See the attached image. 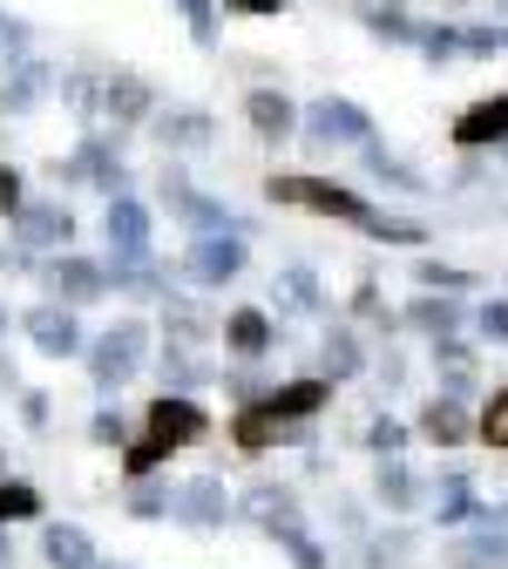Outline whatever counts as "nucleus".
Returning a JSON list of instances; mask_svg holds the SVG:
<instances>
[{"label":"nucleus","mask_w":508,"mask_h":569,"mask_svg":"<svg viewBox=\"0 0 508 569\" xmlns=\"http://www.w3.org/2000/svg\"><path fill=\"white\" fill-rule=\"evenodd\" d=\"M475 319H481V332H488V339H508V306H501V299H488Z\"/></svg>","instance_id":"nucleus-46"},{"label":"nucleus","mask_w":508,"mask_h":569,"mask_svg":"<svg viewBox=\"0 0 508 569\" xmlns=\"http://www.w3.org/2000/svg\"><path fill=\"white\" fill-rule=\"evenodd\" d=\"M306 142H359V150H367V142H373V116L359 102H346V96H319L306 109Z\"/></svg>","instance_id":"nucleus-3"},{"label":"nucleus","mask_w":508,"mask_h":569,"mask_svg":"<svg viewBox=\"0 0 508 569\" xmlns=\"http://www.w3.org/2000/svg\"><path fill=\"white\" fill-rule=\"evenodd\" d=\"M82 177H96V190L122 197V163H116V150H109L102 136H82V150L68 157V163H54V183H82Z\"/></svg>","instance_id":"nucleus-10"},{"label":"nucleus","mask_w":508,"mask_h":569,"mask_svg":"<svg viewBox=\"0 0 508 569\" xmlns=\"http://www.w3.org/2000/svg\"><path fill=\"white\" fill-rule=\"evenodd\" d=\"M116 569H122V562H116Z\"/></svg>","instance_id":"nucleus-54"},{"label":"nucleus","mask_w":508,"mask_h":569,"mask_svg":"<svg viewBox=\"0 0 508 569\" xmlns=\"http://www.w3.org/2000/svg\"><path fill=\"white\" fill-rule=\"evenodd\" d=\"M21 326H28V339L48 352V360H68V352H82V326H76V312H68V306H34Z\"/></svg>","instance_id":"nucleus-13"},{"label":"nucleus","mask_w":508,"mask_h":569,"mask_svg":"<svg viewBox=\"0 0 508 569\" xmlns=\"http://www.w3.org/2000/svg\"><path fill=\"white\" fill-rule=\"evenodd\" d=\"M420 332H434V339H455V326H461V299H414V312H407Z\"/></svg>","instance_id":"nucleus-29"},{"label":"nucleus","mask_w":508,"mask_h":569,"mask_svg":"<svg viewBox=\"0 0 508 569\" xmlns=\"http://www.w3.org/2000/svg\"><path fill=\"white\" fill-rule=\"evenodd\" d=\"M109 244L116 264H150V210L136 197H109Z\"/></svg>","instance_id":"nucleus-8"},{"label":"nucleus","mask_w":508,"mask_h":569,"mask_svg":"<svg viewBox=\"0 0 508 569\" xmlns=\"http://www.w3.org/2000/svg\"><path fill=\"white\" fill-rule=\"evenodd\" d=\"M41 278H48V292H54V299H68V306H89V299H102L109 284H116V278H109V264L76 258V251H61Z\"/></svg>","instance_id":"nucleus-5"},{"label":"nucleus","mask_w":508,"mask_h":569,"mask_svg":"<svg viewBox=\"0 0 508 569\" xmlns=\"http://www.w3.org/2000/svg\"><path fill=\"white\" fill-rule=\"evenodd\" d=\"M163 203L177 210V218H183L190 231H203V238H225V231H238V218H231V210L217 203V197H197L183 177H163Z\"/></svg>","instance_id":"nucleus-9"},{"label":"nucleus","mask_w":508,"mask_h":569,"mask_svg":"<svg viewBox=\"0 0 508 569\" xmlns=\"http://www.w3.org/2000/svg\"><path fill=\"white\" fill-rule=\"evenodd\" d=\"M238 14H285V0H231Z\"/></svg>","instance_id":"nucleus-49"},{"label":"nucleus","mask_w":508,"mask_h":569,"mask_svg":"<svg viewBox=\"0 0 508 569\" xmlns=\"http://www.w3.org/2000/svg\"><path fill=\"white\" fill-rule=\"evenodd\" d=\"M359 231H373L380 244H427V231H420V224H407V218H387V210H373V218L359 224Z\"/></svg>","instance_id":"nucleus-38"},{"label":"nucleus","mask_w":508,"mask_h":569,"mask_svg":"<svg viewBox=\"0 0 508 569\" xmlns=\"http://www.w3.org/2000/svg\"><path fill=\"white\" fill-rule=\"evenodd\" d=\"M448 562H455V569H508V529H501V522H481L475 536H461V542L448 549Z\"/></svg>","instance_id":"nucleus-20"},{"label":"nucleus","mask_w":508,"mask_h":569,"mask_svg":"<svg viewBox=\"0 0 508 569\" xmlns=\"http://www.w3.org/2000/svg\"><path fill=\"white\" fill-rule=\"evenodd\" d=\"M68 102H76V109L89 116V109H96V89H89V82H68Z\"/></svg>","instance_id":"nucleus-50"},{"label":"nucleus","mask_w":508,"mask_h":569,"mask_svg":"<svg viewBox=\"0 0 508 569\" xmlns=\"http://www.w3.org/2000/svg\"><path fill=\"white\" fill-rule=\"evenodd\" d=\"M265 407H271L278 420H312L319 407H332V380H326V373H312V380H285V387L265 393Z\"/></svg>","instance_id":"nucleus-14"},{"label":"nucleus","mask_w":508,"mask_h":569,"mask_svg":"<svg viewBox=\"0 0 508 569\" xmlns=\"http://www.w3.org/2000/svg\"><path fill=\"white\" fill-rule=\"evenodd\" d=\"M21 54H28V21H14V14H0V68H21Z\"/></svg>","instance_id":"nucleus-42"},{"label":"nucleus","mask_w":508,"mask_h":569,"mask_svg":"<svg viewBox=\"0 0 508 569\" xmlns=\"http://www.w3.org/2000/svg\"><path fill=\"white\" fill-rule=\"evenodd\" d=\"M488 516H495V509L475 502L468 475H448V481H441V522H488Z\"/></svg>","instance_id":"nucleus-28"},{"label":"nucleus","mask_w":508,"mask_h":569,"mask_svg":"<svg viewBox=\"0 0 508 569\" xmlns=\"http://www.w3.org/2000/svg\"><path fill=\"white\" fill-rule=\"evenodd\" d=\"M352 8L367 14V28H373L380 41H400V48H414V41H420V28L400 14V0H352Z\"/></svg>","instance_id":"nucleus-24"},{"label":"nucleus","mask_w":508,"mask_h":569,"mask_svg":"<svg viewBox=\"0 0 508 569\" xmlns=\"http://www.w3.org/2000/svg\"><path fill=\"white\" fill-rule=\"evenodd\" d=\"M89 435H96V441H116V448H122V420H116V413L102 407V413L89 420Z\"/></svg>","instance_id":"nucleus-47"},{"label":"nucleus","mask_w":508,"mask_h":569,"mask_svg":"<svg viewBox=\"0 0 508 569\" xmlns=\"http://www.w3.org/2000/svg\"><path fill=\"white\" fill-rule=\"evenodd\" d=\"M102 102H109V122H116V129H129V122H142V116H150V82H136V76H116Z\"/></svg>","instance_id":"nucleus-26"},{"label":"nucleus","mask_w":508,"mask_h":569,"mask_svg":"<svg viewBox=\"0 0 508 569\" xmlns=\"http://www.w3.org/2000/svg\"><path fill=\"white\" fill-rule=\"evenodd\" d=\"M142 346H150V326H142V319H122V326H109V332L96 339L89 373H96V387H102V393H116V387L142 367Z\"/></svg>","instance_id":"nucleus-2"},{"label":"nucleus","mask_w":508,"mask_h":569,"mask_svg":"<svg viewBox=\"0 0 508 569\" xmlns=\"http://www.w3.org/2000/svg\"><path fill=\"white\" fill-rule=\"evenodd\" d=\"M170 516H177L183 529H225V522H231V488L217 481V475H190V481L177 488Z\"/></svg>","instance_id":"nucleus-4"},{"label":"nucleus","mask_w":508,"mask_h":569,"mask_svg":"<svg viewBox=\"0 0 508 569\" xmlns=\"http://www.w3.org/2000/svg\"><path fill=\"white\" fill-rule=\"evenodd\" d=\"M157 461H170V448H163L157 435H142L136 448H122V475H129V481H150V475H157Z\"/></svg>","instance_id":"nucleus-33"},{"label":"nucleus","mask_w":508,"mask_h":569,"mask_svg":"<svg viewBox=\"0 0 508 569\" xmlns=\"http://www.w3.org/2000/svg\"><path fill=\"white\" fill-rule=\"evenodd\" d=\"M163 380H170V387H203V380H210V367H203V360H190V352H163Z\"/></svg>","instance_id":"nucleus-41"},{"label":"nucleus","mask_w":508,"mask_h":569,"mask_svg":"<svg viewBox=\"0 0 508 569\" xmlns=\"http://www.w3.org/2000/svg\"><path fill=\"white\" fill-rule=\"evenodd\" d=\"M414 278L427 284V292H475V271H455V264H441V258H420Z\"/></svg>","instance_id":"nucleus-32"},{"label":"nucleus","mask_w":508,"mask_h":569,"mask_svg":"<svg viewBox=\"0 0 508 569\" xmlns=\"http://www.w3.org/2000/svg\"><path fill=\"white\" fill-rule=\"evenodd\" d=\"M0 569H14V542L8 536H0Z\"/></svg>","instance_id":"nucleus-51"},{"label":"nucleus","mask_w":508,"mask_h":569,"mask_svg":"<svg viewBox=\"0 0 508 569\" xmlns=\"http://www.w3.org/2000/svg\"><path fill=\"white\" fill-rule=\"evenodd\" d=\"M359 157H367V170H373L380 183H400V190H427V183H420V177H414L407 163H394V157L380 150V142H367V150H359Z\"/></svg>","instance_id":"nucleus-37"},{"label":"nucleus","mask_w":508,"mask_h":569,"mask_svg":"<svg viewBox=\"0 0 508 569\" xmlns=\"http://www.w3.org/2000/svg\"><path fill=\"white\" fill-rule=\"evenodd\" d=\"M225 346L238 352V360H265V352H271V319H265L258 306H238V312L225 319Z\"/></svg>","instance_id":"nucleus-22"},{"label":"nucleus","mask_w":508,"mask_h":569,"mask_svg":"<svg viewBox=\"0 0 508 569\" xmlns=\"http://www.w3.org/2000/svg\"><path fill=\"white\" fill-rule=\"evenodd\" d=\"M481 441L488 448H508V387H495L488 407H481Z\"/></svg>","instance_id":"nucleus-39"},{"label":"nucleus","mask_w":508,"mask_h":569,"mask_svg":"<svg viewBox=\"0 0 508 569\" xmlns=\"http://www.w3.org/2000/svg\"><path fill=\"white\" fill-rule=\"evenodd\" d=\"M177 8H183V21H190V41L210 48V41H217V0H177Z\"/></svg>","instance_id":"nucleus-40"},{"label":"nucleus","mask_w":508,"mask_h":569,"mask_svg":"<svg viewBox=\"0 0 508 569\" xmlns=\"http://www.w3.org/2000/svg\"><path fill=\"white\" fill-rule=\"evenodd\" d=\"M231 441H238L245 455H265V448H278V441H312V427H306V420H278V413L258 400V407H245V413L231 420Z\"/></svg>","instance_id":"nucleus-6"},{"label":"nucleus","mask_w":508,"mask_h":569,"mask_svg":"<svg viewBox=\"0 0 508 569\" xmlns=\"http://www.w3.org/2000/svg\"><path fill=\"white\" fill-rule=\"evenodd\" d=\"M0 332H8V306H0Z\"/></svg>","instance_id":"nucleus-52"},{"label":"nucleus","mask_w":508,"mask_h":569,"mask_svg":"<svg viewBox=\"0 0 508 569\" xmlns=\"http://www.w3.org/2000/svg\"><path fill=\"white\" fill-rule=\"evenodd\" d=\"M41 556H48V569H102L96 562V542L76 522H48L41 529Z\"/></svg>","instance_id":"nucleus-19"},{"label":"nucleus","mask_w":508,"mask_h":569,"mask_svg":"<svg viewBox=\"0 0 508 569\" xmlns=\"http://www.w3.org/2000/svg\"><path fill=\"white\" fill-rule=\"evenodd\" d=\"M21 420L28 427H48V393H21Z\"/></svg>","instance_id":"nucleus-48"},{"label":"nucleus","mask_w":508,"mask_h":569,"mask_svg":"<svg viewBox=\"0 0 508 569\" xmlns=\"http://www.w3.org/2000/svg\"><path fill=\"white\" fill-rule=\"evenodd\" d=\"M210 136H217V122L203 109H163L157 116V142H163V150H203Z\"/></svg>","instance_id":"nucleus-21"},{"label":"nucleus","mask_w":508,"mask_h":569,"mask_svg":"<svg viewBox=\"0 0 508 569\" xmlns=\"http://www.w3.org/2000/svg\"><path fill=\"white\" fill-rule=\"evenodd\" d=\"M203 407L190 400V393H163V400H150V435L163 441V448H183V441H203Z\"/></svg>","instance_id":"nucleus-11"},{"label":"nucleus","mask_w":508,"mask_h":569,"mask_svg":"<svg viewBox=\"0 0 508 569\" xmlns=\"http://www.w3.org/2000/svg\"><path fill=\"white\" fill-rule=\"evenodd\" d=\"M21 210H28V197H21V170L0 163V218H21Z\"/></svg>","instance_id":"nucleus-44"},{"label":"nucleus","mask_w":508,"mask_h":569,"mask_svg":"<svg viewBox=\"0 0 508 569\" xmlns=\"http://www.w3.org/2000/svg\"><path fill=\"white\" fill-rule=\"evenodd\" d=\"M427 61H448V54H461V34L455 28H420V41H414Z\"/></svg>","instance_id":"nucleus-43"},{"label":"nucleus","mask_w":508,"mask_h":569,"mask_svg":"<svg viewBox=\"0 0 508 569\" xmlns=\"http://www.w3.org/2000/svg\"><path fill=\"white\" fill-rule=\"evenodd\" d=\"M455 142L461 150H508V96H481L455 116Z\"/></svg>","instance_id":"nucleus-7"},{"label":"nucleus","mask_w":508,"mask_h":569,"mask_svg":"<svg viewBox=\"0 0 508 569\" xmlns=\"http://www.w3.org/2000/svg\"><path fill=\"white\" fill-rule=\"evenodd\" d=\"M34 516H41V495L28 481H0V529H8V522H34Z\"/></svg>","instance_id":"nucleus-31"},{"label":"nucleus","mask_w":508,"mask_h":569,"mask_svg":"<svg viewBox=\"0 0 508 569\" xmlns=\"http://www.w3.org/2000/svg\"><path fill=\"white\" fill-rule=\"evenodd\" d=\"M359 367H367L359 339H352V332H326V346H319V373H326V380H352Z\"/></svg>","instance_id":"nucleus-27"},{"label":"nucleus","mask_w":508,"mask_h":569,"mask_svg":"<svg viewBox=\"0 0 508 569\" xmlns=\"http://www.w3.org/2000/svg\"><path fill=\"white\" fill-rule=\"evenodd\" d=\"M434 360L448 367V387H455V393H461V387L475 380V352H468L461 339H434Z\"/></svg>","instance_id":"nucleus-34"},{"label":"nucleus","mask_w":508,"mask_h":569,"mask_svg":"<svg viewBox=\"0 0 508 569\" xmlns=\"http://www.w3.org/2000/svg\"><path fill=\"white\" fill-rule=\"evenodd\" d=\"M285 549H292V562H299V569H326V549H319L312 536H292Z\"/></svg>","instance_id":"nucleus-45"},{"label":"nucleus","mask_w":508,"mask_h":569,"mask_svg":"<svg viewBox=\"0 0 508 569\" xmlns=\"http://www.w3.org/2000/svg\"><path fill=\"white\" fill-rule=\"evenodd\" d=\"M265 197H271V203L319 210V218H346V224H367V218H373L367 197L346 190V183H326V177H271V183H265Z\"/></svg>","instance_id":"nucleus-1"},{"label":"nucleus","mask_w":508,"mask_h":569,"mask_svg":"<svg viewBox=\"0 0 508 569\" xmlns=\"http://www.w3.org/2000/svg\"><path fill=\"white\" fill-rule=\"evenodd\" d=\"M373 488H380V502H387L394 516H407V509H414V475H407L400 461H380V475H373Z\"/></svg>","instance_id":"nucleus-30"},{"label":"nucleus","mask_w":508,"mask_h":569,"mask_svg":"<svg viewBox=\"0 0 508 569\" xmlns=\"http://www.w3.org/2000/svg\"><path fill=\"white\" fill-rule=\"evenodd\" d=\"M271 299H278L285 312H319V278H312L306 264H285V271L271 278Z\"/></svg>","instance_id":"nucleus-25"},{"label":"nucleus","mask_w":508,"mask_h":569,"mask_svg":"<svg viewBox=\"0 0 508 569\" xmlns=\"http://www.w3.org/2000/svg\"><path fill=\"white\" fill-rule=\"evenodd\" d=\"M48 89H54V68H48V61H21L14 76H8V89H0V109L21 116V109H34Z\"/></svg>","instance_id":"nucleus-23"},{"label":"nucleus","mask_w":508,"mask_h":569,"mask_svg":"<svg viewBox=\"0 0 508 569\" xmlns=\"http://www.w3.org/2000/svg\"><path fill=\"white\" fill-rule=\"evenodd\" d=\"M245 509H251V516L265 522V536H278V542L306 536V529H299V509H292V488H271V481H265V488L245 495Z\"/></svg>","instance_id":"nucleus-18"},{"label":"nucleus","mask_w":508,"mask_h":569,"mask_svg":"<svg viewBox=\"0 0 508 569\" xmlns=\"http://www.w3.org/2000/svg\"><path fill=\"white\" fill-rule=\"evenodd\" d=\"M367 448H373L380 461H400V455H407V427H400L394 413H380V420L367 427Z\"/></svg>","instance_id":"nucleus-36"},{"label":"nucleus","mask_w":508,"mask_h":569,"mask_svg":"<svg viewBox=\"0 0 508 569\" xmlns=\"http://www.w3.org/2000/svg\"><path fill=\"white\" fill-rule=\"evenodd\" d=\"M245 258H251V244H245L238 231H225V238H197L190 278H197V284H231V278L245 271Z\"/></svg>","instance_id":"nucleus-12"},{"label":"nucleus","mask_w":508,"mask_h":569,"mask_svg":"<svg viewBox=\"0 0 508 569\" xmlns=\"http://www.w3.org/2000/svg\"><path fill=\"white\" fill-rule=\"evenodd\" d=\"M501 8H508V0H501Z\"/></svg>","instance_id":"nucleus-53"},{"label":"nucleus","mask_w":508,"mask_h":569,"mask_svg":"<svg viewBox=\"0 0 508 569\" xmlns=\"http://www.w3.org/2000/svg\"><path fill=\"white\" fill-rule=\"evenodd\" d=\"M420 435H427L434 448H461L468 435H481V420H468V407H461L455 393H441L434 407H420Z\"/></svg>","instance_id":"nucleus-15"},{"label":"nucleus","mask_w":508,"mask_h":569,"mask_svg":"<svg viewBox=\"0 0 508 569\" xmlns=\"http://www.w3.org/2000/svg\"><path fill=\"white\" fill-rule=\"evenodd\" d=\"M14 238H21L28 251H48V244H68V238H76V218H68L61 203H28L21 218H14Z\"/></svg>","instance_id":"nucleus-16"},{"label":"nucleus","mask_w":508,"mask_h":569,"mask_svg":"<svg viewBox=\"0 0 508 569\" xmlns=\"http://www.w3.org/2000/svg\"><path fill=\"white\" fill-rule=\"evenodd\" d=\"M170 502H177V495H170L163 481H136V488H129V516H136V522H157Z\"/></svg>","instance_id":"nucleus-35"},{"label":"nucleus","mask_w":508,"mask_h":569,"mask_svg":"<svg viewBox=\"0 0 508 569\" xmlns=\"http://www.w3.org/2000/svg\"><path fill=\"white\" fill-rule=\"evenodd\" d=\"M245 116H251V129H258V142H292V129L306 122L292 102H285L278 89H251V102H245Z\"/></svg>","instance_id":"nucleus-17"}]
</instances>
